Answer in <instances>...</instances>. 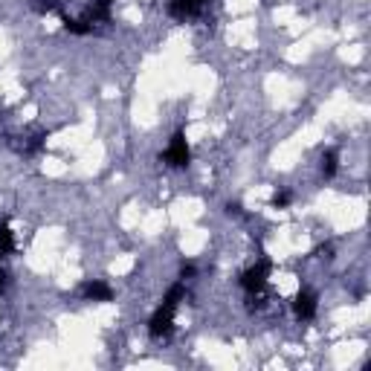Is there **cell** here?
Masks as SVG:
<instances>
[{
  "label": "cell",
  "instance_id": "obj_1",
  "mask_svg": "<svg viewBox=\"0 0 371 371\" xmlns=\"http://www.w3.org/2000/svg\"><path fill=\"white\" fill-rule=\"evenodd\" d=\"M183 296H186L183 282H177V284H171V287H168L163 305H160L157 310H154V317L148 319V334H151L154 340H160V337H168V334H171L174 314H177V305L183 302Z\"/></svg>",
  "mask_w": 371,
  "mask_h": 371
},
{
  "label": "cell",
  "instance_id": "obj_2",
  "mask_svg": "<svg viewBox=\"0 0 371 371\" xmlns=\"http://www.w3.org/2000/svg\"><path fill=\"white\" fill-rule=\"evenodd\" d=\"M270 270H272V264H270V259H261L259 264H252L249 270H244L241 272V287L249 293V296H259V293L267 287V279H270Z\"/></svg>",
  "mask_w": 371,
  "mask_h": 371
},
{
  "label": "cell",
  "instance_id": "obj_3",
  "mask_svg": "<svg viewBox=\"0 0 371 371\" xmlns=\"http://www.w3.org/2000/svg\"><path fill=\"white\" fill-rule=\"evenodd\" d=\"M166 166H171V168H186L189 163H191V151H189V143H186V133L183 131H177L171 136V143H168V148L163 151V157H160Z\"/></svg>",
  "mask_w": 371,
  "mask_h": 371
},
{
  "label": "cell",
  "instance_id": "obj_4",
  "mask_svg": "<svg viewBox=\"0 0 371 371\" xmlns=\"http://www.w3.org/2000/svg\"><path fill=\"white\" fill-rule=\"evenodd\" d=\"M9 140V148L17 151V154H24V157H35V154H41L44 143H47V133L44 131H38L32 136H6Z\"/></svg>",
  "mask_w": 371,
  "mask_h": 371
},
{
  "label": "cell",
  "instance_id": "obj_5",
  "mask_svg": "<svg viewBox=\"0 0 371 371\" xmlns=\"http://www.w3.org/2000/svg\"><path fill=\"white\" fill-rule=\"evenodd\" d=\"M209 3H212V0H171V3H168V15L177 17V21H186V17L203 15Z\"/></svg>",
  "mask_w": 371,
  "mask_h": 371
},
{
  "label": "cell",
  "instance_id": "obj_6",
  "mask_svg": "<svg viewBox=\"0 0 371 371\" xmlns=\"http://www.w3.org/2000/svg\"><path fill=\"white\" fill-rule=\"evenodd\" d=\"M293 314L302 322H310L317 317V293L314 290H299L296 299H293Z\"/></svg>",
  "mask_w": 371,
  "mask_h": 371
},
{
  "label": "cell",
  "instance_id": "obj_7",
  "mask_svg": "<svg viewBox=\"0 0 371 371\" xmlns=\"http://www.w3.org/2000/svg\"><path fill=\"white\" fill-rule=\"evenodd\" d=\"M79 293H82V299H87V302H110V299H113L110 284H108V282H99V279L85 282V284L79 287Z\"/></svg>",
  "mask_w": 371,
  "mask_h": 371
},
{
  "label": "cell",
  "instance_id": "obj_8",
  "mask_svg": "<svg viewBox=\"0 0 371 371\" xmlns=\"http://www.w3.org/2000/svg\"><path fill=\"white\" fill-rule=\"evenodd\" d=\"M110 6H113V0H93V3L87 6L85 12V21L93 27V24H108L110 21Z\"/></svg>",
  "mask_w": 371,
  "mask_h": 371
},
{
  "label": "cell",
  "instance_id": "obj_9",
  "mask_svg": "<svg viewBox=\"0 0 371 371\" xmlns=\"http://www.w3.org/2000/svg\"><path fill=\"white\" fill-rule=\"evenodd\" d=\"M319 171H322V177L330 180L334 174L340 171V151L337 148H325L322 151V157H319Z\"/></svg>",
  "mask_w": 371,
  "mask_h": 371
},
{
  "label": "cell",
  "instance_id": "obj_10",
  "mask_svg": "<svg viewBox=\"0 0 371 371\" xmlns=\"http://www.w3.org/2000/svg\"><path fill=\"white\" fill-rule=\"evenodd\" d=\"M12 252H15V235L9 224H0V259H9Z\"/></svg>",
  "mask_w": 371,
  "mask_h": 371
},
{
  "label": "cell",
  "instance_id": "obj_11",
  "mask_svg": "<svg viewBox=\"0 0 371 371\" xmlns=\"http://www.w3.org/2000/svg\"><path fill=\"white\" fill-rule=\"evenodd\" d=\"M61 24H64V29L67 32H73V35H87V32H93V27L85 21H75V17H67V15H61Z\"/></svg>",
  "mask_w": 371,
  "mask_h": 371
},
{
  "label": "cell",
  "instance_id": "obj_12",
  "mask_svg": "<svg viewBox=\"0 0 371 371\" xmlns=\"http://www.w3.org/2000/svg\"><path fill=\"white\" fill-rule=\"evenodd\" d=\"M35 12L38 15H50V12H58L61 15V0H35Z\"/></svg>",
  "mask_w": 371,
  "mask_h": 371
},
{
  "label": "cell",
  "instance_id": "obj_13",
  "mask_svg": "<svg viewBox=\"0 0 371 371\" xmlns=\"http://www.w3.org/2000/svg\"><path fill=\"white\" fill-rule=\"evenodd\" d=\"M290 203H293V191H287V189L276 191V194H272V201H270L272 209H287Z\"/></svg>",
  "mask_w": 371,
  "mask_h": 371
},
{
  "label": "cell",
  "instance_id": "obj_14",
  "mask_svg": "<svg viewBox=\"0 0 371 371\" xmlns=\"http://www.w3.org/2000/svg\"><path fill=\"white\" fill-rule=\"evenodd\" d=\"M317 259H334V247L330 244H325V247H317V252H314Z\"/></svg>",
  "mask_w": 371,
  "mask_h": 371
},
{
  "label": "cell",
  "instance_id": "obj_15",
  "mask_svg": "<svg viewBox=\"0 0 371 371\" xmlns=\"http://www.w3.org/2000/svg\"><path fill=\"white\" fill-rule=\"evenodd\" d=\"M194 276V264L191 261H183V267H180V279L186 282V279H191Z\"/></svg>",
  "mask_w": 371,
  "mask_h": 371
},
{
  "label": "cell",
  "instance_id": "obj_16",
  "mask_svg": "<svg viewBox=\"0 0 371 371\" xmlns=\"http://www.w3.org/2000/svg\"><path fill=\"white\" fill-rule=\"evenodd\" d=\"M6 284H9V276H6V270H3V267H0V293H3V290H6Z\"/></svg>",
  "mask_w": 371,
  "mask_h": 371
}]
</instances>
